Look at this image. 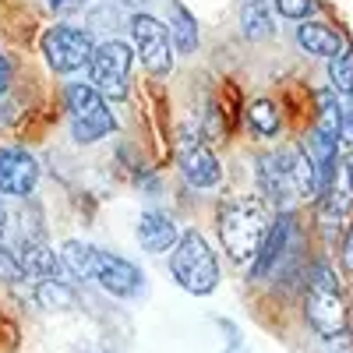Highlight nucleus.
Listing matches in <instances>:
<instances>
[{
	"label": "nucleus",
	"mask_w": 353,
	"mask_h": 353,
	"mask_svg": "<svg viewBox=\"0 0 353 353\" xmlns=\"http://www.w3.org/2000/svg\"><path fill=\"white\" fill-rule=\"evenodd\" d=\"M269 201L258 194H226L216 209V233L230 261L251 265L269 233Z\"/></svg>",
	"instance_id": "f257e3e1"
},
{
	"label": "nucleus",
	"mask_w": 353,
	"mask_h": 353,
	"mask_svg": "<svg viewBox=\"0 0 353 353\" xmlns=\"http://www.w3.org/2000/svg\"><path fill=\"white\" fill-rule=\"evenodd\" d=\"M304 321L318 339H332L350 332V311L343 301L339 276L329 258H314L304 276Z\"/></svg>",
	"instance_id": "f03ea898"
},
{
	"label": "nucleus",
	"mask_w": 353,
	"mask_h": 353,
	"mask_svg": "<svg viewBox=\"0 0 353 353\" xmlns=\"http://www.w3.org/2000/svg\"><path fill=\"white\" fill-rule=\"evenodd\" d=\"M304 269V233L290 209H283L251 261V279H297Z\"/></svg>",
	"instance_id": "7ed1b4c3"
},
{
	"label": "nucleus",
	"mask_w": 353,
	"mask_h": 353,
	"mask_svg": "<svg viewBox=\"0 0 353 353\" xmlns=\"http://www.w3.org/2000/svg\"><path fill=\"white\" fill-rule=\"evenodd\" d=\"M170 276L191 297H209L216 293L223 272H219V258L212 251V244L201 237L198 230H184L181 241L170 251Z\"/></svg>",
	"instance_id": "20e7f679"
},
{
	"label": "nucleus",
	"mask_w": 353,
	"mask_h": 353,
	"mask_svg": "<svg viewBox=\"0 0 353 353\" xmlns=\"http://www.w3.org/2000/svg\"><path fill=\"white\" fill-rule=\"evenodd\" d=\"M106 103L110 99L92 81L64 85V110H68V124H71L74 145H92V141H103L106 134L117 131V117Z\"/></svg>",
	"instance_id": "39448f33"
},
{
	"label": "nucleus",
	"mask_w": 353,
	"mask_h": 353,
	"mask_svg": "<svg viewBox=\"0 0 353 353\" xmlns=\"http://www.w3.org/2000/svg\"><path fill=\"white\" fill-rule=\"evenodd\" d=\"M258 191L261 198L276 205V209H293L301 201V152L293 149H276L258 159Z\"/></svg>",
	"instance_id": "423d86ee"
},
{
	"label": "nucleus",
	"mask_w": 353,
	"mask_h": 353,
	"mask_svg": "<svg viewBox=\"0 0 353 353\" xmlns=\"http://www.w3.org/2000/svg\"><path fill=\"white\" fill-rule=\"evenodd\" d=\"M131 64H134V50L121 39H103L92 53V64H88V74H92V85L110 99L121 103L128 99L131 88Z\"/></svg>",
	"instance_id": "0eeeda50"
},
{
	"label": "nucleus",
	"mask_w": 353,
	"mask_h": 353,
	"mask_svg": "<svg viewBox=\"0 0 353 353\" xmlns=\"http://www.w3.org/2000/svg\"><path fill=\"white\" fill-rule=\"evenodd\" d=\"M92 53H96L92 32L81 25H53L43 36V57H46L50 71H57V74H74V71L88 68L92 64Z\"/></svg>",
	"instance_id": "6e6552de"
},
{
	"label": "nucleus",
	"mask_w": 353,
	"mask_h": 353,
	"mask_svg": "<svg viewBox=\"0 0 353 353\" xmlns=\"http://www.w3.org/2000/svg\"><path fill=\"white\" fill-rule=\"evenodd\" d=\"M131 43L138 50V61L145 64L152 78H166L173 71V36H170V25H163L159 18L134 11L131 14Z\"/></svg>",
	"instance_id": "1a4fd4ad"
},
{
	"label": "nucleus",
	"mask_w": 353,
	"mask_h": 353,
	"mask_svg": "<svg viewBox=\"0 0 353 353\" xmlns=\"http://www.w3.org/2000/svg\"><path fill=\"white\" fill-rule=\"evenodd\" d=\"M314 201H318V226H321V233H325V237H339L343 223L353 216V149L346 156H339L329 188L321 191Z\"/></svg>",
	"instance_id": "9d476101"
},
{
	"label": "nucleus",
	"mask_w": 353,
	"mask_h": 353,
	"mask_svg": "<svg viewBox=\"0 0 353 353\" xmlns=\"http://www.w3.org/2000/svg\"><path fill=\"white\" fill-rule=\"evenodd\" d=\"M176 170L194 191H212L223 184V163L198 131H184L176 138Z\"/></svg>",
	"instance_id": "9b49d317"
},
{
	"label": "nucleus",
	"mask_w": 353,
	"mask_h": 353,
	"mask_svg": "<svg viewBox=\"0 0 353 353\" xmlns=\"http://www.w3.org/2000/svg\"><path fill=\"white\" fill-rule=\"evenodd\" d=\"M92 283H99L110 297H121L131 301L145 290V272L138 269L134 261H128L124 254H113V251H96V276Z\"/></svg>",
	"instance_id": "f8f14e48"
},
{
	"label": "nucleus",
	"mask_w": 353,
	"mask_h": 353,
	"mask_svg": "<svg viewBox=\"0 0 353 353\" xmlns=\"http://www.w3.org/2000/svg\"><path fill=\"white\" fill-rule=\"evenodd\" d=\"M39 184V163L32 159V152L4 145L0 149V194H14V198H28Z\"/></svg>",
	"instance_id": "ddd939ff"
},
{
	"label": "nucleus",
	"mask_w": 353,
	"mask_h": 353,
	"mask_svg": "<svg viewBox=\"0 0 353 353\" xmlns=\"http://www.w3.org/2000/svg\"><path fill=\"white\" fill-rule=\"evenodd\" d=\"M14 254H18V261H21V269H25V279H32V283H43V279H71L68 276V269H64V261H61V254H53L43 241H18V248H14Z\"/></svg>",
	"instance_id": "4468645a"
},
{
	"label": "nucleus",
	"mask_w": 353,
	"mask_h": 353,
	"mask_svg": "<svg viewBox=\"0 0 353 353\" xmlns=\"http://www.w3.org/2000/svg\"><path fill=\"white\" fill-rule=\"evenodd\" d=\"M176 241H181V230H176V223L163 209H145L141 212V219H138V244L149 254L173 251Z\"/></svg>",
	"instance_id": "2eb2a0df"
},
{
	"label": "nucleus",
	"mask_w": 353,
	"mask_h": 353,
	"mask_svg": "<svg viewBox=\"0 0 353 353\" xmlns=\"http://www.w3.org/2000/svg\"><path fill=\"white\" fill-rule=\"evenodd\" d=\"M297 46L311 57H325V61H332V57H339L346 50L343 36L336 32V28L321 25V21H297Z\"/></svg>",
	"instance_id": "dca6fc26"
},
{
	"label": "nucleus",
	"mask_w": 353,
	"mask_h": 353,
	"mask_svg": "<svg viewBox=\"0 0 353 353\" xmlns=\"http://www.w3.org/2000/svg\"><path fill=\"white\" fill-rule=\"evenodd\" d=\"M170 36L176 53H194L198 50V21L191 14V8H184L181 0L170 4Z\"/></svg>",
	"instance_id": "f3484780"
},
{
	"label": "nucleus",
	"mask_w": 353,
	"mask_h": 353,
	"mask_svg": "<svg viewBox=\"0 0 353 353\" xmlns=\"http://www.w3.org/2000/svg\"><path fill=\"white\" fill-rule=\"evenodd\" d=\"M96 251L92 244H81V241H68L61 248V261L71 279H92L96 276Z\"/></svg>",
	"instance_id": "a211bd4d"
},
{
	"label": "nucleus",
	"mask_w": 353,
	"mask_h": 353,
	"mask_svg": "<svg viewBox=\"0 0 353 353\" xmlns=\"http://www.w3.org/2000/svg\"><path fill=\"white\" fill-rule=\"evenodd\" d=\"M241 32L248 39H269L276 32V21H272L265 0H244V8H241Z\"/></svg>",
	"instance_id": "6ab92c4d"
},
{
	"label": "nucleus",
	"mask_w": 353,
	"mask_h": 353,
	"mask_svg": "<svg viewBox=\"0 0 353 353\" xmlns=\"http://www.w3.org/2000/svg\"><path fill=\"white\" fill-rule=\"evenodd\" d=\"M248 124H251V131L258 134V138H265V141H272V138H279V106L272 103V99H254L251 106H248Z\"/></svg>",
	"instance_id": "aec40b11"
},
{
	"label": "nucleus",
	"mask_w": 353,
	"mask_h": 353,
	"mask_svg": "<svg viewBox=\"0 0 353 353\" xmlns=\"http://www.w3.org/2000/svg\"><path fill=\"white\" fill-rule=\"evenodd\" d=\"M36 301L46 311H68L74 304V293L64 279H43V283H36Z\"/></svg>",
	"instance_id": "412c9836"
},
{
	"label": "nucleus",
	"mask_w": 353,
	"mask_h": 353,
	"mask_svg": "<svg viewBox=\"0 0 353 353\" xmlns=\"http://www.w3.org/2000/svg\"><path fill=\"white\" fill-rule=\"evenodd\" d=\"M329 85L336 88L343 99L353 96V50L350 46L339 57H332V61H329Z\"/></svg>",
	"instance_id": "4be33fe9"
},
{
	"label": "nucleus",
	"mask_w": 353,
	"mask_h": 353,
	"mask_svg": "<svg viewBox=\"0 0 353 353\" xmlns=\"http://www.w3.org/2000/svg\"><path fill=\"white\" fill-rule=\"evenodd\" d=\"M216 329H219V336H223V350L226 353H248V343H244V336H241V325L233 318H216Z\"/></svg>",
	"instance_id": "5701e85b"
},
{
	"label": "nucleus",
	"mask_w": 353,
	"mask_h": 353,
	"mask_svg": "<svg viewBox=\"0 0 353 353\" xmlns=\"http://www.w3.org/2000/svg\"><path fill=\"white\" fill-rule=\"evenodd\" d=\"M276 11L286 21H307L318 11V0H276Z\"/></svg>",
	"instance_id": "b1692460"
},
{
	"label": "nucleus",
	"mask_w": 353,
	"mask_h": 353,
	"mask_svg": "<svg viewBox=\"0 0 353 353\" xmlns=\"http://www.w3.org/2000/svg\"><path fill=\"white\" fill-rule=\"evenodd\" d=\"M18 279H25L21 261H18L14 248H8L4 241H0V283H18Z\"/></svg>",
	"instance_id": "393cba45"
},
{
	"label": "nucleus",
	"mask_w": 353,
	"mask_h": 353,
	"mask_svg": "<svg viewBox=\"0 0 353 353\" xmlns=\"http://www.w3.org/2000/svg\"><path fill=\"white\" fill-rule=\"evenodd\" d=\"M46 4H50L53 14H78L92 4V0H46Z\"/></svg>",
	"instance_id": "a878e982"
},
{
	"label": "nucleus",
	"mask_w": 353,
	"mask_h": 353,
	"mask_svg": "<svg viewBox=\"0 0 353 353\" xmlns=\"http://www.w3.org/2000/svg\"><path fill=\"white\" fill-rule=\"evenodd\" d=\"M343 138H346V145L353 149V96L343 99Z\"/></svg>",
	"instance_id": "bb28decb"
},
{
	"label": "nucleus",
	"mask_w": 353,
	"mask_h": 353,
	"mask_svg": "<svg viewBox=\"0 0 353 353\" xmlns=\"http://www.w3.org/2000/svg\"><path fill=\"white\" fill-rule=\"evenodd\" d=\"M343 269H346V276H353V223L343 237Z\"/></svg>",
	"instance_id": "cd10ccee"
},
{
	"label": "nucleus",
	"mask_w": 353,
	"mask_h": 353,
	"mask_svg": "<svg viewBox=\"0 0 353 353\" xmlns=\"http://www.w3.org/2000/svg\"><path fill=\"white\" fill-rule=\"evenodd\" d=\"M11 78H14V71H11V61H8L4 53H0V96H4L8 88H11Z\"/></svg>",
	"instance_id": "c85d7f7f"
},
{
	"label": "nucleus",
	"mask_w": 353,
	"mask_h": 353,
	"mask_svg": "<svg viewBox=\"0 0 353 353\" xmlns=\"http://www.w3.org/2000/svg\"><path fill=\"white\" fill-rule=\"evenodd\" d=\"M117 8H128V11H141V8H149L152 0H113Z\"/></svg>",
	"instance_id": "c756f323"
},
{
	"label": "nucleus",
	"mask_w": 353,
	"mask_h": 353,
	"mask_svg": "<svg viewBox=\"0 0 353 353\" xmlns=\"http://www.w3.org/2000/svg\"><path fill=\"white\" fill-rule=\"evenodd\" d=\"M4 226H8V209H4V201H0V237H4Z\"/></svg>",
	"instance_id": "7c9ffc66"
},
{
	"label": "nucleus",
	"mask_w": 353,
	"mask_h": 353,
	"mask_svg": "<svg viewBox=\"0 0 353 353\" xmlns=\"http://www.w3.org/2000/svg\"><path fill=\"white\" fill-rule=\"evenodd\" d=\"M78 353H113V350H106V346H81Z\"/></svg>",
	"instance_id": "2f4dec72"
}]
</instances>
